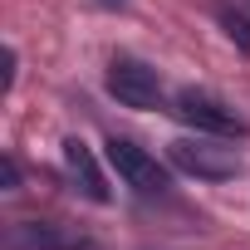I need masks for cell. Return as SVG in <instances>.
<instances>
[{"mask_svg": "<svg viewBox=\"0 0 250 250\" xmlns=\"http://www.w3.org/2000/svg\"><path fill=\"white\" fill-rule=\"evenodd\" d=\"M167 157H172V167H182L187 177H201V182H230L240 172L235 147L211 143V138H177L167 147Z\"/></svg>", "mask_w": 250, "mask_h": 250, "instance_id": "1", "label": "cell"}, {"mask_svg": "<svg viewBox=\"0 0 250 250\" xmlns=\"http://www.w3.org/2000/svg\"><path fill=\"white\" fill-rule=\"evenodd\" d=\"M172 113L182 123H191L196 133H211V138H245V118L235 108H226L221 98L201 93V88H182L172 98Z\"/></svg>", "mask_w": 250, "mask_h": 250, "instance_id": "2", "label": "cell"}, {"mask_svg": "<svg viewBox=\"0 0 250 250\" xmlns=\"http://www.w3.org/2000/svg\"><path fill=\"white\" fill-rule=\"evenodd\" d=\"M103 152H108L113 172L128 182L133 191H143V196H162V191H167V167H162L152 152H143L133 138H108Z\"/></svg>", "mask_w": 250, "mask_h": 250, "instance_id": "3", "label": "cell"}, {"mask_svg": "<svg viewBox=\"0 0 250 250\" xmlns=\"http://www.w3.org/2000/svg\"><path fill=\"white\" fill-rule=\"evenodd\" d=\"M108 93L123 108H162V79L143 59H113L108 64Z\"/></svg>", "mask_w": 250, "mask_h": 250, "instance_id": "4", "label": "cell"}, {"mask_svg": "<svg viewBox=\"0 0 250 250\" xmlns=\"http://www.w3.org/2000/svg\"><path fill=\"white\" fill-rule=\"evenodd\" d=\"M20 235L35 250H103L93 235H83L79 226H64V221H25Z\"/></svg>", "mask_w": 250, "mask_h": 250, "instance_id": "5", "label": "cell"}, {"mask_svg": "<svg viewBox=\"0 0 250 250\" xmlns=\"http://www.w3.org/2000/svg\"><path fill=\"white\" fill-rule=\"evenodd\" d=\"M64 167H69V177L79 182V191H83L88 201H108V182H103V172H98V162H93L88 143L69 138V143H64Z\"/></svg>", "mask_w": 250, "mask_h": 250, "instance_id": "6", "label": "cell"}, {"mask_svg": "<svg viewBox=\"0 0 250 250\" xmlns=\"http://www.w3.org/2000/svg\"><path fill=\"white\" fill-rule=\"evenodd\" d=\"M221 25H226V35L240 44V54H250V20L235 15V10H221Z\"/></svg>", "mask_w": 250, "mask_h": 250, "instance_id": "7", "label": "cell"}, {"mask_svg": "<svg viewBox=\"0 0 250 250\" xmlns=\"http://www.w3.org/2000/svg\"><path fill=\"white\" fill-rule=\"evenodd\" d=\"M0 182H5V191H20V162H15V157L0 162Z\"/></svg>", "mask_w": 250, "mask_h": 250, "instance_id": "8", "label": "cell"}, {"mask_svg": "<svg viewBox=\"0 0 250 250\" xmlns=\"http://www.w3.org/2000/svg\"><path fill=\"white\" fill-rule=\"evenodd\" d=\"M103 5H123V0H103Z\"/></svg>", "mask_w": 250, "mask_h": 250, "instance_id": "9", "label": "cell"}]
</instances>
